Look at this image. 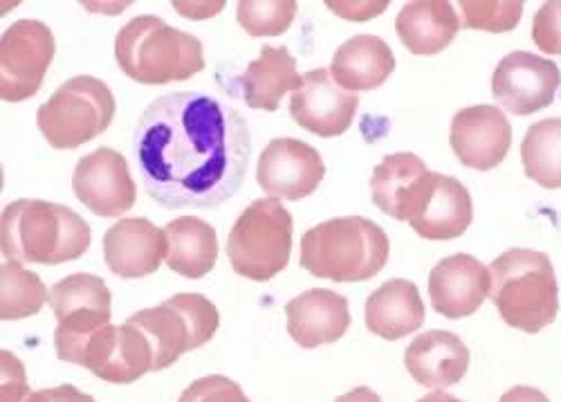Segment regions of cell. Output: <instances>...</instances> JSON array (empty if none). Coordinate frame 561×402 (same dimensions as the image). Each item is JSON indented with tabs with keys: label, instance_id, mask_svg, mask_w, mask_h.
I'll return each instance as SVG.
<instances>
[{
	"label": "cell",
	"instance_id": "obj_4",
	"mask_svg": "<svg viewBox=\"0 0 561 402\" xmlns=\"http://www.w3.org/2000/svg\"><path fill=\"white\" fill-rule=\"evenodd\" d=\"M490 279V299L507 326L535 335L557 320L559 286L548 254L512 248L494 259Z\"/></svg>",
	"mask_w": 561,
	"mask_h": 402
},
{
	"label": "cell",
	"instance_id": "obj_16",
	"mask_svg": "<svg viewBox=\"0 0 561 402\" xmlns=\"http://www.w3.org/2000/svg\"><path fill=\"white\" fill-rule=\"evenodd\" d=\"M436 173L413 153L387 156L370 177V196L396 220H413L432 196Z\"/></svg>",
	"mask_w": 561,
	"mask_h": 402
},
{
	"label": "cell",
	"instance_id": "obj_5",
	"mask_svg": "<svg viewBox=\"0 0 561 402\" xmlns=\"http://www.w3.org/2000/svg\"><path fill=\"white\" fill-rule=\"evenodd\" d=\"M122 72L147 85L192 79L205 68L203 43L158 16H135L115 36Z\"/></svg>",
	"mask_w": 561,
	"mask_h": 402
},
{
	"label": "cell",
	"instance_id": "obj_3",
	"mask_svg": "<svg viewBox=\"0 0 561 402\" xmlns=\"http://www.w3.org/2000/svg\"><path fill=\"white\" fill-rule=\"evenodd\" d=\"M389 261V237L368 218L344 216L319 222L301 239V267L335 284L368 282Z\"/></svg>",
	"mask_w": 561,
	"mask_h": 402
},
{
	"label": "cell",
	"instance_id": "obj_26",
	"mask_svg": "<svg viewBox=\"0 0 561 402\" xmlns=\"http://www.w3.org/2000/svg\"><path fill=\"white\" fill-rule=\"evenodd\" d=\"M245 104L254 111L274 113L286 93L301 88L297 61L288 48L263 46L261 57L250 61L248 70L237 79Z\"/></svg>",
	"mask_w": 561,
	"mask_h": 402
},
{
	"label": "cell",
	"instance_id": "obj_8",
	"mask_svg": "<svg viewBox=\"0 0 561 402\" xmlns=\"http://www.w3.org/2000/svg\"><path fill=\"white\" fill-rule=\"evenodd\" d=\"M135 329L142 331L153 348V371L169 369L186 351L207 344L218 326V308L198 292H182L169 301L139 310L128 318Z\"/></svg>",
	"mask_w": 561,
	"mask_h": 402
},
{
	"label": "cell",
	"instance_id": "obj_10",
	"mask_svg": "<svg viewBox=\"0 0 561 402\" xmlns=\"http://www.w3.org/2000/svg\"><path fill=\"white\" fill-rule=\"evenodd\" d=\"M57 55L53 30L32 19L16 21L0 38V97L16 104L32 100Z\"/></svg>",
	"mask_w": 561,
	"mask_h": 402
},
{
	"label": "cell",
	"instance_id": "obj_14",
	"mask_svg": "<svg viewBox=\"0 0 561 402\" xmlns=\"http://www.w3.org/2000/svg\"><path fill=\"white\" fill-rule=\"evenodd\" d=\"M357 104V95L344 91L329 68H317L301 74V88L290 97V115L319 138H337L353 124Z\"/></svg>",
	"mask_w": 561,
	"mask_h": 402
},
{
	"label": "cell",
	"instance_id": "obj_31",
	"mask_svg": "<svg viewBox=\"0 0 561 402\" xmlns=\"http://www.w3.org/2000/svg\"><path fill=\"white\" fill-rule=\"evenodd\" d=\"M462 14V27L485 32H512L524 14L522 0H462L458 5Z\"/></svg>",
	"mask_w": 561,
	"mask_h": 402
},
{
	"label": "cell",
	"instance_id": "obj_24",
	"mask_svg": "<svg viewBox=\"0 0 561 402\" xmlns=\"http://www.w3.org/2000/svg\"><path fill=\"white\" fill-rule=\"evenodd\" d=\"M396 70V57L387 41L373 34L348 38L337 48L331 74L348 93L376 91Z\"/></svg>",
	"mask_w": 561,
	"mask_h": 402
},
{
	"label": "cell",
	"instance_id": "obj_39",
	"mask_svg": "<svg viewBox=\"0 0 561 402\" xmlns=\"http://www.w3.org/2000/svg\"><path fill=\"white\" fill-rule=\"evenodd\" d=\"M417 402H462V400H458V398H454V395H449L445 391H434V393H430L425 398H420Z\"/></svg>",
	"mask_w": 561,
	"mask_h": 402
},
{
	"label": "cell",
	"instance_id": "obj_32",
	"mask_svg": "<svg viewBox=\"0 0 561 402\" xmlns=\"http://www.w3.org/2000/svg\"><path fill=\"white\" fill-rule=\"evenodd\" d=\"M178 402H250V398L233 380L225 376H207L186 387Z\"/></svg>",
	"mask_w": 561,
	"mask_h": 402
},
{
	"label": "cell",
	"instance_id": "obj_6",
	"mask_svg": "<svg viewBox=\"0 0 561 402\" xmlns=\"http://www.w3.org/2000/svg\"><path fill=\"white\" fill-rule=\"evenodd\" d=\"M293 216L276 198H259L233 222L227 259L239 277L270 282L286 271L293 254Z\"/></svg>",
	"mask_w": 561,
	"mask_h": 402
},
{
	"label": "cell",
	"instance_id": "obj_19",
	"mask_svg": "<svg viewBox=\"0 0 561 402\" xmlns=\"http://www.w3.org/2000/svg\"><path fill=\"white\" fill-rule=\"evenodd\" d=\"M104 259L122 279L149 277L167 259L164 230L147 218H122L104 234Z\"/></svg>",
	"mask_w": 561,
	"mask_h": 402
},
{
	"label": "cell",
	"instance_id": "obj_17",
	"mask_svg": "<svg viewBox=\"0 0 561 402\" xmlns=\"http://www.w3.org/2000/svg\"><path fill=\"white\" fill-rule=\"evenodd\" d=\"M449 145L465 166L490 171L505 160L512 147V126L496 106L462 108L451 119Z\"/></svg>",
	"mask_w": 561,
	"mask_h": 402
},
{
	"label": "cell",
	"instance_id": "obj_23",
	"mask_svg": "<svg viewBox=\"0 0 561 402\" xmlns=\"http://www.w3.org/2000/svg\"><path fill=\"white\" fill-rule=\"evenodd\" d=\"M425 324V303L417 286L391 279L366 299V329L382 340L396 342Z\"/></svg>",
	"mask_w": 561,
	"mask_h": 402
},
{
	"label": "cell",
	"instance_id": "obj_7",
	"mask_svg": "<svg viewBox=\"0 0 561 402\" xmlns=\"http://www.w3.org/2000/svg\"><path fill=\"white\" fill-rule=\"evenodd\" d=\"M115 95L111 88L90 74L68 79L36 113V124L50 147L77 149L95 140L115 119Z\"/></svg>",
	"mask_w": 561,
	"mask_h": 402
},
{
	"label": "cell",
	"instance_id": "obj_34",
	"mask_svg": "<svg viewBox=\"0 0 561 402\" xmlns=\"http://www.w3.org/2000/svg\"><path fill=\"white\" fill-rule=\"evenodd\" d=\"M0 363H3V402H23L32 393L25 367L10 351L0 353Z\"/></svg>",
	"mask_w": 561,
	"mask_h": 402
},
{
	"label": "cell",
	"instance_id": "obj_9",
	"mask_svg": "<svg viewBox=\"0 0 561 402\" xmlns=\"http://www.w3.org/2000/svg\"><path fill=\"white\" fill-rule=\"evenodd\" d=\"M111 301L113 297L104 279L88 273L70 275L50 290L59 360L81 365L90 337L111 324Z\"/></svg>",
	"mask_w": 561,
	"mask_h": 402
},
{
	"label": "cell",
	"instance_id": "obj_20",
	"mask_svg": "<svg viewBox=\"0 0 561 402\" xmlns=\"http://www.w3.org/2000/svg\"><path fill=\"white\" fill-rule=\"evenodd\" d=\"M288 333L301 348L342 340L351 326L348 299L340 292L312 288L286 303Z\"/></svg>",
	"mask_w": 561,
	"mask_h": 402
},
{
	"label": "cell",
	"instance_id": "obj_15",
	"mask_svg": "<svg viewBox=\"0 0 561 402\" xmlns=\"http://www.w3.org/2000/svg\"><path fill=\"white\" fill-rule=\"evenodd\" d=\"M100 380L113 384H130L153 371V348L147 335L130 322L122 326H104L90 337L81 365Z\"/></svg>",
	"mask_w": 561,
	"mask_h": 402
},
{
	"label": "cell",
	"instance_id": "obj_11",
	"mask_svg": "<svg viewBox=\"0 0 561 402\" xmlns=\"http://www.w3.org/2000/svg\"><path fill=\"white\" fill-rule=\"evenodd\" d=\"M561 72L554 61L533 53H510L492 74V95L512 115H533L554 102Z\"/></svg>",
	"mask_w": 561,
	"mask_h": 402
},
{
	"label": "cell",
	"instance_id": "obj_12",
	"mask_svg": "<svg viewBox=\"0 0 561 402\" xmlns=\"http://www.w3.org/2000/svg\"><path fill=\"white\" fill-rule=\"evenodd\" d=\"M72 192L95 216L126 214L137 200V187L126 158L108 147L83 156L72 173Z\"/></svg>",
	"mask_w": 561,
	"mask_h": 402
},
{
	"label": "cell",
	"instance_id": "obj_27",
	"mask_svg": "<svg viewBox=\"0 0 561 402\" xmlns=\"http://www.w3.org/2000/svg\"><path fill=\"white\" fill-rule=\"evenodd\" d=\"M167 265L186 279L209 275L218 259L216 230L198 216H182L164 228Z\"/></svg>",
	"mask_w": 561,
	"mask_h": 402
},
{
	"label": "cell",
	"instance_id": "obj_36",
	"mask_svg": "<svg viewBox=\"0 0 561 402\" xmlns=\"http://www.w3.org/2000/svg\"><path fill=\"white\" fill-rule=\"evenodd\" d=\"M23 402H95V398H90L88 393L79 391L72 384H61L55 389L34 391Z\"/></svg>",
	"mask_w": 561,
	"mask_h": 402
},
{
	"label": "cell",
	"instance_id": "obj_38",
	"mask_svg": "<svg viewBox=\"0 0 561 402\" xmlns=\"http://www.w3.org/2000/svg\"><path fill=\"white\" fill-rule=\"evenodd\" d=\"M335 402H382V400H380V395H378L376 391H373V389H368V387H357V389H353V391L340 395Z\"/></svg>",
	"mask_w": 561,
	"mask_h": 402
},
{
	"label": "cell",
	"instance_id": "obj_35",
	"mask_svg": "<svg viewBox=\"0 0 561 402\" xmlns=\"http://www.w3.org/2000/svg\"><path fill=\"white\" fill-rule=\"evenodd\" d=\"M325 8L335 12L337 16H344L351 21H366L387 12L389 3L387 0L385 3H335V0H331V3H325Z\"/></svg>",
	"mask_w": 561,
	"mask_h": 402
},
{
	"label": "cell",
	"instance_id": "obj_33",
	"mask_svg": "<svg viewBox=\"0 0 561 402\" xmlns=\"http://www.w3.org/2000/svg\"><path fill=\"white\" fill-rule=\"evenodd\" d=\"M533 41L546 55H561V0L543 3L533 19Z\"/></svg>",
	"mask_w": 561,
	"mask_h": 402
},
{
	"label": "cell",
	"instance_id": "obj_29",
	"mask_svg": "<svg viewBox=\"0 0 561 402\" xmlns=\"http://www.w3.org/2000/svg\"><path fill=\"white\" fill-rule=\"evenodd\" d=\"M50 301V290L41 277L16 261L0 267V318L14 322L41 312L43 303Z\"/></svg>",
	"mask_w": 561,
	"mask_h": 402
},
{
	"label": "cell",
	"instance_id": "obj_37",
	"mask_svg": "<svg viewBox=\"0 0 561 402\" xmlns=\"http://www.w3.org/2000/svg\"><path fill=\"white\" fill-rule=\"evenodd\" d=\"M499 402H550L548 395L535 387H512L501 395Z\"/></svg>",
	"mask_w": 561,
	"mask_h": 402
},
{
	"label": "cell",
	"instance_id": "obj_13",
	"mask_svg": "<svg viewBox=\"0 0 561 402\" xmlns=\"http://www.w3.org/2000/svg\"><path fill=\"white\" fill-rule=\"evenodd\" d=\"M325 175L319 151L301 140L276 138L261 158L256 177L261 189L276 200H301L317 192Z\"/></svg>",
	"mask_w": 561,
	"mask_h": 402
},
{
	"label": "cell",
	"instance_id": "obj_28",
	"mask_svg": "<svg viewBox=\"0 0 561 402\" xmlns=\"http://www.w3.org/2000/svg\"><path fill=\"white\" fill-rule=\"evenodd\" d=\"M524 171L543 189H561V117L533 124L522 145Z\"/></svg>",
	"mask_w": 561,
	"mask_h": 402
},
{
	"label": "cell",
	"instance_id": "obj_25",
	"mask_svg": "<svg viewBox=\"0 0 561 402\" xmlns=\"http://www.w3.org/2000/svg\"><path fill=\"white\" fill-rule=\"evenodd\" d=\"M460 27L456 10L447 0H417L404 5L396 19V32L404 48L420 57L443 53Z\"/></svg>",
	"mask_w": 561,
	"mask_h": 402
},
{
	"label": "cell",
	"instance_id": "obj_21",
	"mask_svg": "<svg viewBox=\"0 0 561 402\" xmlns=\"http://www.w3.org/2000/svg\"><path fill=\"white\" fill-rule=\"evenodd\" d=\"M404 367L417 384L440 391L465 378L470 348L449 331H427L407 346Z\"/></svg>",
	"mask_w": 561,
	"mask_h": 402
},
{
	"label": "cell",
	"instance_id": "obj_1",
	"mask_svg": "<svg viewBox=\"0 0 561 402\" xmlns=\"http://www.w3.org/2000/svg\"><path fill=\"white\" fill-rule=\"evenodd\" d=\"M133 156L147 194L167 209H214L245 181L252 136L243 115L196 91L158 97L139 117Z\"/></svg>",
	"mask_w": 561,
	"mask_h": 402
},
{
	"label": "cell",
	"instance_id": "obj_2",
	"mask_svg": "<svg viewBox=\"0 0 561 402\" xmlns=\"http://www.w3.org/2000/svg\"><path fill=\"white\" fill-rule=\"evenodd\" d=\"M0 248L10 261L59 265L90 248L88 222L66 205L14 200L0 218Z\"/></svg>",
	"mask_w": 561,
	"mask_h": 402
},
{
	"label": "cell",
	"instance_id": "obj_18",
	"mask_svg": "<svg viewBox=\"0 0 561 402\" xmlns=\"http://www.w3.org/2000/svg\"><path fill=\"white\" fill-rule=\"evenodd\" d=\"M490 271L479 259L462 252L445 256L430 275L432 306L447 320L470 318L490 297Z\"/></svg>",
	"mask_w": 561,
	"mask_h": 402
},
{
	"label": "cell",
	"instance_id": "obj_30",
	"mask_svg": "<svg viewBox=\"0 0 561 402\" xmlns=\"http://www.w3.org/2000/svg\"><path fill=\"white\" fill-rule=\"evenodd\" d=\"M297 8L295 0H241L237 19L252 36H278L290 30Z\"/></svg>",
	"mask_w": 561,
	"mask_h": 402
},
{
	"label": "cell",
	"instance_id": "obj_22",
	"mask_svg": "<svg viewBox=\"0 0 561 402\" xmlns=\"http://www.w3.org/2000/svg\"><path fill=\"white\" fill-rule=\"evenodd\" d=\"M472 218L474 205L470 192L456 177L436 173L430 200L409 226L417 237L427 241H451L467 232Z\"/></svg>",
	"mask_w": 561,
	"mask_h": 402
}]
</instances>
